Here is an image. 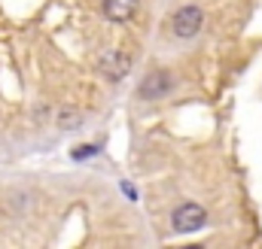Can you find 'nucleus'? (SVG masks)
Masks as SVG:
<instances>
[{"instance_id": "obj_1", "label": "nucleus", "mask_w": 262, "mask_h": 249, "mask_svg": "<svg viewBox=\"0 0 262 249\" xmlns=\"http://www.w3.org/2000/svg\"><path fill=\"white\" fill-rule=\"evenodd\" d=\"M171 222H174V231H177V234H192V231H201V228L207 225V210H204L201 204L186 201V204H180V207L174 210Z\"/></svg>"}, {"instance_id": "obj_2", "label": "nucleus", "mask_w": 262, "mask_h": 249, "mask_svg": "<svg viewBox=\"0 0 262 249\" xmlns=\"http://www.w3.org/2000/svg\"><path fill=\"white\" fill-rule=\"evenodd\" d=\"M201 24H204V12H201V6H195V3L180 6L174 12V18H171V31L180 40H192L198 31H201Z\"/></svg>"}, {"instance_id": "obj_3", "label": "nucleus", "mask_w": 262, "mask_h": 249, "mask_svg": "<svg viewBox=\"0 0 262 249\" xmlns=\"http://www.w3.org/2000/svg\"><path fill=\"white\" fill-rule=\"evenodd\" d=\"M171 85H174V76L168 70H152L140 85V97L143 101H159V97H165L171 91Z\"/></svg>"}, {"instance_id": "obj_4", "label": "nucleus", "mask_w": 262, "mask_h": 249, "mask_svg": "<svg viewBox=\"0 0 262 249\" xmlns=\"http://www.w3.org/2000/svg\"><path fill=\"white\" fill-rule=\"evenodd\" d=\"M98 70H101L110 82H116V79H122V76L131 70V58L122 55V52H107V55L98 61Z\"/></svg>"}, {"instance_id": "obj_5", "label": "nucleus", "mask_w": 262, "mask_h": 249, "mask_svg": "<svg viewBox=\"0 0 262 249\" xmlns=\"http://www.w3.org/2000/svg\"><path fill=\"white\" fill-rule=\"evenodd\" d=\"M137 6H140V0H104V15L110 21H128L137 12Z\"/></svg>"}, {"instance_id": "obj_6", "label": "nucleus", "mask_w": 262, "mask_h": 249, "mask_svg": "<svg viewBox=\"0 0 262 249\" xmlns=\"http://www.w3.org/2000/svg\"><path fill=\"white\" fill-rule=\"evenodd\" d=\"M92 155H98V146H76V149H73V158H76V161L92 158Z\"/></svg>"}]
</instances>
